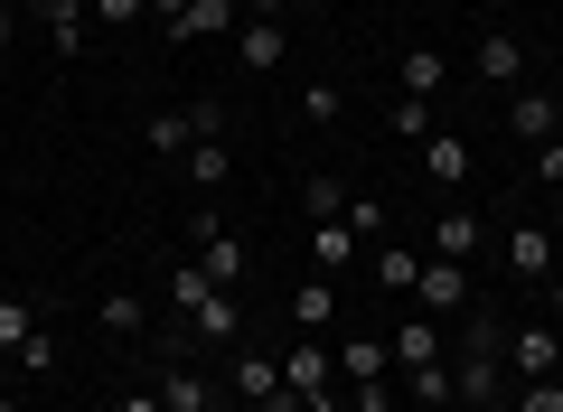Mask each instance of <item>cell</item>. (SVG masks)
Instances as JSON below:
<instances>
[{
    "label": "cell",
    "mask_w": 563,
    "mask_h": 412,
    "mask_svg": "<svg viewBox=\"0 0 563 412\" xmlns=\"http://www.w3.org/2000/svg\"><path fill=\"white\" fill-rule=\"evenodd\" d=\"M188 235H198V272L217 281V291H235V281H244V244L225 235V216H217V207H198V216H188Z\"/></svg>",
    "instance_id": "obj_1"
},
{
    "label": "cell",
    "mask_w": 563,
    "mask_h": 412,
    "mask_svg": "<svg viewBox=\"0 0 563 412\" xmlns=\"http://www.w3.org/2000/svg\"><path fill=\"white\" fill-rule=\"evenodd\" d=\"M282 385L301 393H339V347H329V337H291V347H282Z\"/></svg>",
    "instance_id": "obj_2"
},
{
    "label": "cell",
    "mask_w": 563,
    "mask_h": 412,
    "mask_svg": "<svg viewBox=\"0 0 563 412\" xmlns=\"http://www.w3.org/2000/svg\"><path fill=\"white\" fill-rule=\"evenodd\" d=\"M413 300H422V319H461L470 300V263H442V254H422V281H413Z\"/></svg>",
    "instance_id": "obj_3"
},
{
    "label": "cell",
    "mask_w": 563,
    "mask_h": 412,
    "mask_svg": "<svg viewBox=\"0 0 563 412\" xmlns=\"http://www.w3.org/2000/svg\"><path fill=\"white\" fill-rule=\"evenodd\" d=\"M225 47H235V66H254V76H273V66L291 57V47H282V10H244V29H235Z\"/></svg>",
    "instance_id": "obj_4"
},
{
    "label": "cell",
    "mask_w": 563,
    "mask_h": 412,
    "mask_svg": "<svg viewBox=\"0 0 563 412\" xmlns=\"http://www.w3.org/2000/svg\"><path fill=\"white\" fill-rule=\"evenodd\" d=\"M554 356H563V329H554V319H536V329H517V337H507V366H517V385L554 375Z\"/></svg>",
    "instance_id": "obj_5"
},
{
    "label": "cell",
    "mask_w": 563,
    "mask_h": 412,
    "mask_svg": "<svg viewBox=\"0 0 563 412\" xmlns=\"http://www.w3.org/2000/svg\"><path fill=\"white\" fill-rule=\"evenodd\" d=\"M188 337H198V347H244V310H235V291H207L198 310H188Z\"/></svg>",
    "instance_id": "obj_6"
},
{
    "label": "cell",
    "mask_w": 563,
    "mask_h": 412,
    "mask_svg": "<svg viewBox=\"0 0 563 412\" xmlns=\"http://www.w3.org/2000/svg\"><path fill=\"white\" fill-rule=\"evenodd\" d=\"M151 393H161V412H207V375L188 366L179 347L161 356V375H151Z\"/></svg>",
    "instance_id": "obj_7"
},
{
    "label": "cell",
    "mask_w": 563,
    "mask_h": 412,
    "mask_svg": "<svg viewBox=\"0 0 563 412\" xmlns=\"http://www.w3.org/2000/svg\"><path fill=\"white\" fill-rule=\"evenodd\" d=\"M235 29H244V10H235V0H188V10H179V20H169V38H207V47H217V38H235Z\"/></svg>",
    "instance_id": "obj_8"
},
{
    "label": "cell",
    "mask_w": 563,
    "mask_h": 412,
    "mask_svg": "<svg viewBox=\"0 0 563 412\" xmlns=\"http://www.w3.org/2000/svg\"><path fill=\"white\" fill-rule=\"evenodd\" d=\"M422 178H432L442 197H461L470 188V141L461 132H432V141H422Z\"/></svg>",
    "instance_id": "obj_9"
},
{
    "label": "cell",
    "mask_w": 563,
    "mask_h": 412,
    "mask_svg": "<svg viewBox=\"0 0 563 412\" xmlns=\"http://www.w3.org/2000/svg\"><path fill=\"white\" fill-rule=\"evenodd\" d=\"M366 281H376V291H395V300H413L422 254H413V244H366Z\"/></svg>",
    "instance_id": "obj_10"
},
{
    "label": "cell",
    "mask_w": 563,
    "mask_h": 412,
    "mask_svg": "<svg viewBox=\"0 0 563 412\" xmlns=\"http://www.w3.org/2000/svg\"><path fill=\"white\" fill-rule=\"evenodd\" d=\"M507 272L517 281H554V235H544V225H507Z\"/></svg>",
    "instance_id": "obj_11"
},
{
    "label": "cell",
    "mask_w": 563,
    "mask_h": 412,
    "mask_svg": "<svg viewBox=\"0 0 563 412\" xmlns=\"http://www.w3.org/2000/svg\"><path fill=\"white\" fill-rule=\"evenodd\" d=\"M291 319H301V337H320L329 319H339V272H310V281H291Z\"/></svg>",
    "instance_id": "obj_12"
},
{
    "label": "cell",
    "mask_w": 563,
    "mask_h": 412,
    "mask_svg": "<svg viewBox=\"0 0 563 412\" xmlns=\"http://www.w3.org/2000/svg\"><path fill=\"white\" fill-rule=\"evenodd\" d=\"M470 76H479V85H517L526 76V47L507 38V29H488V38L470 47Z\"/></svg>",
    "instance_id": "obj_13"
},
{
    "label": "cell",
    "mask_w": 563,
    "mask_h": 412,
    "mask_svg": "<svg viewBox=\"0 0 563 412\" xmlns=\"http://www.w3.org/2000/svg\"><path fill=\"white\" fill-rule=\"evenodd\" d=\"M310 272H357V225H347V216L310 225Z\"/></svg>",
    "instance_id": "obj_14"
},
{
    "label": "cell",
    "mask_w": 563,
    "mask_h": 412,
    "mask_svg": "<svg viewBox=\"0 0 563 412\" xmlns=\"http://www.w3.org/2000/svg\"><path fill=\"white\" fill-rule=\"evenodd\" d=\"M385 347H395V366H404V375H422V366H451V356H442V329H432V319H404V329L385 337Z\"/></svg>",
    "instance_id": "obj_15"
},
{
    "label": "cell",
    "mask_w": 563,
    "mask_h": 412,
    "mask_svg": "<svg viewBox=\"0 0 563 412\" xmlns=\"http://www.w3.org/2000/svg\"><path fill=\"white\" fill-rule=\"evenodd\" d=\"M29 20L47 29V47H57V57H76V47H85V0H29Z\"/></svg>",
    "instance_id": "obj_16"
},
{
    "label": "cell",
    "mask_w": 563,
    "mask_h": 412,
    "mask_svg": "<svg viewBox=\"0 0 563 412\" xmlns=\"http://www.w3.org/2000/svg\"><path fill=\"white\" fill-rule=\"evenodd\" d=\"M432 254L470 263V254H479V216H470V207H432Z\"/></svg>",
    "instance_id": "obj_17"
},
{
    "label": "cell",
    "mask_w": 563,
    "mask_h": 412,
    "mask_svg": "<svg viewBox=\"0 0 563 412\" xmlns=\"http://www.w3.org/2000/svg\"><path fill=\"white\" fill-rule=\"evenodd\" d=\"M225 375H235V393H244V412H254L263 393H282V366H273V356H254V347H225Z\"/></svg>",
    "instance_id": "obj_18"
},
{
    "label": "cell",
    "mask_w": 563,
    "mask_h": 412,
    "mask_svg": "<svg viewBox=\"0 0 563 412\" xmlns=\"http://www.w3.org/2000/svg\"><path fill=\"white\" fill-rule=\"evenodd\" d=\"M179 169H188V178H198V197H217V188H225V178H235V151H225V132H198V151H188V159H179Z\"/></svg>",
    "instance_id": "obj_19"
},
{
    "label": "cell",
    "mask_w": 563,
    "mask_h": 412,
    "mask_svg": "<svg viewBox=\"0 0 563 412\" xmlns=\"http://www.w3.org/2000/svg\"><path fill=\"white\" fill-rule=\"evenodd\" d=\"M395 85H404V94H413V103H432V94H442V85H451V57H442V47H413V57L395 66Z\"/></svg>",
    "instance_id": "obj_20"
},
{
    "label": "cell",
    "mask_w": 563,
    "mask_h": 412,
    "mask_svg": "<svg viewBox=\"0 0 563 412\" xmlns=\"http://www.w3.org/2000/svg\"><path fill=\"white\" fill-rule=\"evenodd\" d=\"M366 375H395V347H385V337H347V347H339V385H366Z\"/></svg>",
    "instance_id": "obj_21"
},
{
    "label": "cell",
    "mask_w": 563,
    "mask_h": 412,
    "mask_svg": "<svg viewBox=\"0 0 563 412\" xmlns=\"http://www.w3.org/2000/svg\"><path fill=\"white\" fill-rule=\"evenodd\" d=\"M95 329H103V337H141V329H151L141 291H103V300H95Z\"/></svg>",
    "instance_id": "obj_22"
},
{
    "label": "cell",
    "mask_w": 563,
    "mask_h": 412,
    "mask_svg": "<svg viewBox=\"0 0 563 412\" xmlns=\"http://www.w3.org/2000/svg\"><path fill=\"white\" fill-rule=\"evenodd\" d=\"M141 141H151L161 159H188V151H198V122H188V113H151V122H141Z\"/></svg>",
    "instance_id": "obj_23"
},
{
    "label": "cell",
    "mask_w": 563,
    "mask_h": 412,
    "mask_svg": "<svg viewBox=\"0 0 563 412\" xmlns=\"http://www.w3.org/2000/svg\"><path fill=\"white\" fill-rule=\"evenodd\" d=\"M301 216H310V225L347 216V178H329V169H320V178H301Z\"/></svg>",
    "instance_id": "obj_24"
},
{
    "label": "cell",
    "mask_w": 563,
    "mask_h": 412,
    "mask_svg": "<svg viewBox=\"0 0 563 412\" xmlns=\"http://www.w3.org/2000/svg\"><path fill=\"white\" fill-rule=\"evenodd\" d=\"M507 132L517 141H554V94H517L507 103Z\"/></svg>",
    "instance_id": "obj_25"
},
{
    "label": "cell",
    "mask_w": 563,
    "mask_h": 412,
    "mask_svg": "<svg viewBox=\"0 0 563 412\" xmlns=\"http://www.w3.org/2000/svg\"><path fill=\"white\" fill-rule=\"evenodd\" d=\"M404 393H413V412H451L461 393H451V366H422V375H404Z\"/></svg>",
    "instance_id": "obj_26"
},
{
    "label": "cell",
    "mask_w": 563,
    "mask_h": 412,
    "mask_svg": "<svg viewBox=\"0 0 563 412\" xmlns=\"http://www.w3.org/2000/svg\"><path fill=\"white\" fill-rule=\"evenodd\" d=\"M339 113H347V94H339L329 76H310V85H301V122H320V132H329Z\"/></svg>",
    "instance_id": "obj_27"
},
{
    "label": "cell",
    "mask_w": 563,
    "mask_h": 412,
    "mask_svg": "<svg viewBox=\"0 0 563 412\" xmlns=\"http://www.w3.org/2000/svg\"><path fill=\"white\" fill-rule=\"evenodd\" d=\"M10 366H20V375H57V329H29Z\"/></svg>",
    "instance_id": "obj_28"
},
{
    "label": "cell",
    "mask_w": 563,
    "mask_h": 412,
    "mask_svg": "<svg viewBox=\"0 0 563 412\" xmlns=\"http://www.w3.org/2000/svg\"><path fill=\"white\" fill-rule=\"evenodd\" d=\"M29 329H38V310H29V300H10V291H0V356H20V337Z\"/></svg>",
    "instance_id": "obj_29"
},
{
    "label": "cell",
    "mask_w": 563,
    "mask_h": 412,
    "mask_svg": "<svg viewBox=\"0 0 563 412\" xmlns=\"http://www.w3.org/2000/svg\"><path fill=\"white\" fill-rule=\"evenodd\" d=\"M207 291H217V281H207V272H198V263H179V272H169V310H179V319H188V310H198V300H207Z\"/></svg>",
    "instance_id": "obj_30"
},
{
    "label": "cell",
    "mask_w": 563,
    "mask_h": 412,
    "mask_svg": "<svg viewBox=\"0 0 563 412\" xmlns=\"http://www.w3.org/2000/svg\"><path fill=\"white\" fill-rule=\"evenodd\" d=\"M385 122H395L404 141H432V132H442V122H432V103H413V94H395V113H385Z\"/></svg>",
    "instance_id": "obj_31"
},
{
    "label": "cell",
    "mask_w": 563,
    "mask_h": 412,
    "mask_svg": "<svg viewBox=\"0 0 563 412\" xmlns=\"http://www.w3.org/2000/svg\"><path fill=\"white\" fill-rule=\"evenodd\" d=\"M347 412H395V375H366V385H347Z\"/></svg>",
    "instance_id": "obj_32"
},
{
    "label": "cell",
    "mask_w": 563,
    "mask_h": 412,
    "mask_svg": "<svg viewBox=\"0 0 563 412\" xmlns=\"http://www.w3.org/2000/svg\"><path fill=\"white\" fill-rule=\"evenodd\" d=\"M85 20H103V29H132V20H151V0H85Z\"/></svg>",
    "instance_id": "obj_33"
},
{
    "label": "cell",
    "mask_w": 563,
    "mask_h": 412,
    "mask_svg": "<svg viewBox=\"0 0 563 412\" xmlns=\"http://www.w3.org/2000/svg\"><path fill=\"white\" fill-rule=\"evenodd\" d=\"M347 225H357V244H385V207L376 197H347Z\"/></svg>",
    "instance_id": "obj_34"
},
{
    "label": "cell",
    "mask_w": 563,
    "mask_h": 412,
    "mask_svg": "<svg viewBox=\"0 0 563 412\" xmlns=\"http://www.w3.org/2000/svg\"><path fill=\"white\" fill-rule=\"evenodd\" d=\"M517 412H563V385H554V375H536V385H517Z\"/></svg>",
    "instance_id": "obj_35"
},
{
    "label": "cell",
    "mask_w": 563,
    "mask_h": 412,
    "mask_svg": "<svg viewBox=\"0 0 563 412\" xmlns=\"http://www.w3.org/2000/svg\"><path fill=\"white\" fill-rule=\"evenodd\" d=\"M536 178H544V188H563V141H536Z\"/></svg>",
    "instance_id": "obj_36"
},
{
    "label": "cell",
    "mask_w": 563,
    "mask_h": 412,
    "mask_svg": "<svg viewBox=\"0 0 563 412\" xmlns=\"http://www.w3.org/2000/svg\"><path fill=\"white\" fill-rule=\"evenodd\" d=\"M254 412H310V403H301V393H291V385H282V393H263Z\"/></svg>",
    "instance_id": "obj_37"
},
{
    "label": "cell",
    "mask_w": 563,
    "mask_h": 412,
    "mask_svg": "<svg viewBox=\"0 0 563 412\" xmlns=\"http://www.w3.org/2000/svg\"><path fill=\"white\" fill-rule=\"evenodd\" d=\"M20 38V0H0V47Z\"/></svg>",
    "instance_id": "obj_38"
},
{
    "label": "cell",
    "mask_w": 563,
    "mask_h": 412,
    "mask_svg": "<svg viewBox=\"0 0 563 412\" xmlns=\"http://www.w3.org/2000/svg\"><path fill=\"white\" fill-rule=\"evenodd\" d=\"M544 310H554V329H563V272H554V281H544Z\"/></svg>",
    "instance_id": "obj_39"
},
{
    "label": "cell",
    "mask_w": 563,
    "mask_h": 412,
    "mask_svg": "<svg viewBox=\"0 0 563 412\" xmlns=\"http://www.w3.org/2000/svg\"><path fill=\"white\" fill-rule=\"evenodd\" d=\"M179 10H188V0H151V20H161V29H169V20H179Z\"/></svg>",
    "instance_id": "obj_40"
},
{
    "label": "cell",
    "mask_w": 563,
    "mask_h": 412,
    "mask_svg": "<svg viewBox=\"0 0 563 412\" xmlns=\"http://www.w3.org/2000/svg\"><path fill=\"white\" fill-rule=\"evenodd\" d=\"M122 412H161V393H122Z\"/></svg>",
    "instance_id": "obj_41"
},
{
    "label": "cell",
    "mask_w": 563,
    "mask_h": 412,
    "mask_svg": "<svg viewBox=\"0 0 563 412\" xmlns=\"http://www.w3.org/2000/svg\"><path fill=\"white\" fill-rule=\"evenodd\" d=\"M310 412H347V403H339V393H310Z\"/></svg>",
    "instance_id": "obj_42"
},
{
    "label": "cell",
    "mask_w": 563,
    "mask_h": 412,
    "mask_svg": "<svg viewBox=\"0 0 563 412\" xmlns=\"http://www.w3.org/2000/svg\"><path fill=\"white\" fill-rule=\"evenodd\" d=\"M282 10H329V0H282Z\"/></svg>",
    "instance_id": "obj_43"
},
{
    "label": "cell",
    "mask_w": 563,
    "mask_h": 412,
    "mask_svg": "<svg viewBox=\"0 0 563 412\" xmlns=\"http://www.w3.org/2000/svg\"><path fill=\"white\" fill-rule=\"evenodd\" d=\"M0 412H29V403H20V393H0Z\"/></svg>",
    "instance_id": "obj_44"
},
{
    "label": "cell",
    "mask_w": 563,
    "mask_h": 412,
    "mask_svg": "<svg viewBox=\"0 0 563 412\" xmlns=\"http://www.w3.org/2000/svg\"><path fill=\"white\" fill-rule=\"evenodd\" d=\"M451 412H498V403H451Z\"/></svg>",
    "instance_id": "obj_45"
},
{
    "label": "cell",
    "mask_w": 563,
    "mask_h": 412,
    "mask_svg": "<svg viewBox=\"0 0 563 412\" xmlns=\"http://www.w3.org/2000/svg\"><path fill=\"white\" fill-rule=\"evenodd\" d=\"M554 141H563V94H554Z\"/></svg>",
    "instance_id": "obj_46"
},
{
    "label": "cell",
    "mask_w": 563,
    "mask_h": 412,
    "mask_svg": "<svg viewBox=\"0 0 563 412\" xmlns=\"http://www.w3.org/2000/svg\"><path fill=\"white\" fill-rule=\"evenodd\" d=\"M554 385H563V356H554Z\"/></svg>",
    "instance_id": "obj_47"
},
{
    "label": "cell",
    "mask_w": 563,
    "mask_h": 412,
    "mask_svg": "<svg viewBox=\"0 0 563 412\" xmlns=\"http://www.w3.org/2000/svg\"><path fill=\"white\" fill-rule=\"evenodd\" d=\"M207 412H217V403H207Z\"/></svg>",
    "instance_id": "obj_48"
},
{
    "label": "cell",
    "mask_w": 563,
    "mask_h": 412,
    "mask_svg": "<svg viewBox=\"0 0 563 412\" xmlns=\"http://www.w3.org/2000/svg\"><path fill=\"white\" fill-rule=\"evenodd\" d=\"M554 244H563V235H554Z\"/></svg>",
    "instance_id": "obj_49"
}]
</instances>
